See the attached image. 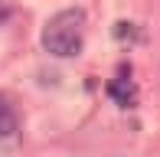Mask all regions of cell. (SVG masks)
I'll return each mask as SVG.
<instances>
[{"label":"cell","mask_w":160,"mask_h":157,"mask_svg":"<svg viewBox=\"0 0 160 157\" xmlns=\"http://www.w3.org/2000/svg\"><path fill=\"white\" fill-rule=\"evenodd\" d=\"M108 98H111L114 105H121V108H131V105L137 102V85H134V78H128V75L111 78V82H108Z\"/></svg>","instance_id":"obj_2"},{"label":"cell","mask_w":160,"mask_h":157,"mask_svg":"<svg viewBox=\"0 0 160 157\" xmlns=\"http://www.w3.org/2000/svg\"><path fill=\"white\" fill-rule=\"evenodd\" d=\"M85 43V13L82 10H62L42 26V49L59 59H72L82 53Z\"/></svg>","instance_id":"obj_1"},{"label":"cell","mask_w":160,"mask_h":157,"mask_svg":"<svg viewBox=\"0 0 160 157\" xmlns=\"http://www.w3.org/2000/svg\"><path fill=\"white\" fill-rule=\"evenodd\" d=\"M20 128V118H17V108H13V102L7 95H0V138H10V134H17Z\"/></svg>","instance_id":"obj_3"}]
</instances>
